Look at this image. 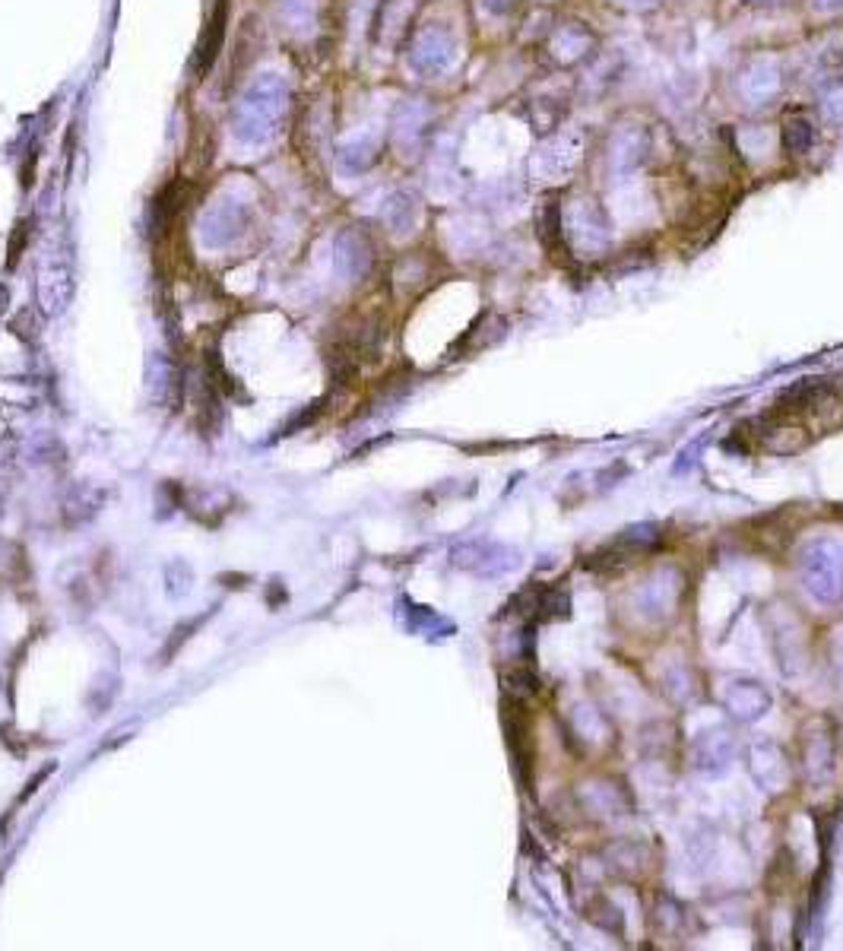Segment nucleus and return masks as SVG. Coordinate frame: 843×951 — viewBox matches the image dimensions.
I'll return each instance as SVG.
<instances>
[{"label": "nucleus", "instance_id": "obj_12", "mask_svg": "<svg viewBox=\"0 0 843 951\" xmlns=\"http://www.w3.org/2000/svg\"><path fill=\"white\" fill-rule=\"evenodd\" d=\"M821 108H824V115H828L831 121L843 125V83L841 86H834V89H828V93H824Z\"/></svg>", "mask_w": 843, "mask_h": 951}, {"label": "nucleus", "instance_id": "obj_11", "mask_svg": "<svg viewBox=\"0 0 843 951\" xmlns=\"http://www.w3.org/2000/svg\"><path fill=\"white\" fill-rule=\"evenodd\" d=\"M204 625V618H191V622H184V625H179L175 631H172V638H169V644H165V650H162V657L165 660H172V653H179L181 644L191 638V631H197Z\"/></svg>", "mask_w": 843, "mask_h": 951}, {"label": "nucleus", "instance_id": "obj_14", "mask_svg": "<svg viewBox=\"0 0 843 951\" xmlns=\"http://www.w3.org/2000/svg\"><path fill=\"white\" fill-rule=\"evenodd\" d=\"M812 10H818V13H837V10H843V0H812Z\"/></svg>", "mask_w": 843, "mask_h": 951}, {"label": "nucleus", "instance_id": "obj_15", "mask_svg": "<svg viewBox=\"0 0 843 951\" xmlns=\"http://www.w3.org/2000/svg\"><path fill=\"white\" fill-rule=\"evenodd\" d=\"M625 7H631V10H650V7H657L660 0H622Z\"/></svg>", "mask_w": 843, "mask_h": 951}, {"label": "nucleus", "instance_id": "obj_10", "mask_svg": "<svg viewBox=\"0 0 843 951\" xmlns=\"http://www.w3.org/2000/svg\"><path fill=\"white\" fill-rule=\"evenodd\" d=\"M165 581H169V593H172V596H184V593L191 591V568L184 565V562H175V568L169 565Z\"/></svg>", "mask_w": 843, "mask_h": 951}, {"label": "nucleus", "instance_id": "obj_6", "mask_svg": "<svg viewBox=\"0 0 843 951\" xmlns=\"http://www.w3.org/2000/svg\"><path fill=\"white\" fill-rule=\"evenodd\" d=\"M780 137H783V150H787V153L802 155L809 153L812 143H815V128H812V121H809L806 115H790V118L783 121Z\"/></svg>", "mask_w": 843, "mask_h": 951}, {"label": "nucleus", "instance_id": "obj_16", "mask_svg": "<svg viewBox=\"0 0 843 951\" xmlns=\"http://www.w3.org/2000/svg\"><path fill=\"white\" fill-rule=\"evenodd\" d=\"M742 3H748V7H787L790 0H742Z\"/></svg>", "mask_w": 843, "mask_h": 951}, {"label": "nucleus", "instance_id": "obj_5", "mask_svg": "<svg viewBox=\"0 0 843 951\" xmlns=\"http://www.w3.org/2000/svg\"><path fill=\"white\" fill-rule=\"evenodd\" d=\"M71 292H74V283H71L67 263H61V267L52 263L48 270H42V277H39V302H42V309L48 314H61L67 309Z\"/></svg>", "mask_w": 843, "mask_h": 951}, {"label": "nucleus", "instance_id": "obj_9", "mask_svg": "<svg viewBox=\"0 0 843 951\" xmlns=\"http://www.w3.org/2000/svg\"><path fill=\"white\" fill-rule=\"evenodd\" d=\"M23 568H26V555H23V549H20L17 542L0 540V584H3V581L20 577V574H23Z\"/></svg>", "mask_w": 843, "mask_h": 951}, {"label": "nucleus", "instance_id": "obj_2", "mask_svg": "<svg viewBox=\"0 0 843 951\" xmlns=\"http://www.w3.org/2000/svg\"><path fill=\"white\" fill-rule=\"evenodd\" d=\"M647 130L644 128H622L618 133H613V143H609V172L615 179H628L635 175L644 159H647Z\"/></svg>", "mask_w": 843, "mask_h": 951}, {"label": "nucleus", "instance_id": "obj_4", "mask_svg": "<svg viewBox=\"0 0 843 951\" xmlns=\"http://www.w3.org/2000/svg\"><path fill=\"white\" fill-rule=\"evenodd\" d=\"M457 57V42L447 32H425L415 45V67L422 74H444Z\"/></svg>", "mask_w": 843, "mask_h": 951}, {"label": "nucleus", "instance_id": "obj_1", "mask_svg": "<svg viewBox=\"0 0 843 951\" xmlns=\"http://www.w3.org/2000/svg\"><path fill=\"white\" fill-rule=\"evenodd\" d=\"M783 89V71L777 57H755L739 74V96L748 105H770Z\"/></svg>", "mask_w": 843, "mask_h": 951}, {"label": "nucleus", "instance_id": "obj_13", "mask_svg": "<svg viewBox=\"0 0 843 951\" xmlns=\"http://www.w3.org/2000/svg\"><path fill=\"white\" fill-rule=\"evenodd\" d=\"M483 7H486L491 17H508V13H514L517 0H483Z\"/></svg>", "mask_w": 843, "mask_h": 951}, {"label": "nucleus", "instance_id": "obj_3", "mask_svg": "<svg viewBox=\"0 0 843 951\" xmlns=\"http://www.w3.org/2000/svg\"><path fill=\"white\" fill-rule=\"evenodd\" d=\"M593 45H596V39H593V32H590L584 23H564V26L552 32V42H549L552 57L568 64V67H571V64H581L584 57H590Z\"/></svg>", "mask_w": 843, "mask_h": 951}, {"label": "nucleus", "instance_id": "obj_8", "mask_svg": "<svg viewBox=\"0 0 843 951\" xmlns=\"http://www.w3.org/2000/svg\"><path fill=\"white\" fill-rule=\"evenodd\" d=\"M150 381V400L153 403H169V397H172V381H175V365L169 359H162V356H155L153 361H150V375H147Z\"/></svg>", "mask_w": 843, "mask_h": 951}, {"label": "nucleus", "instance_id": "obj_7", "mask_svg": "<svg viewBox=\"0 0 843 951\" xmlns=\"http://www.w3.org/2000/svg\"><path fill=\"white\" fill-rule=\"evenodd\" d=\"M102 505V491H96L93 486H77L71 491V498L64 501V515H67V523H83L89 517L99 511Z\"/></svg>", "mask_w": 843, "mask_h": 951}]
</instances>
